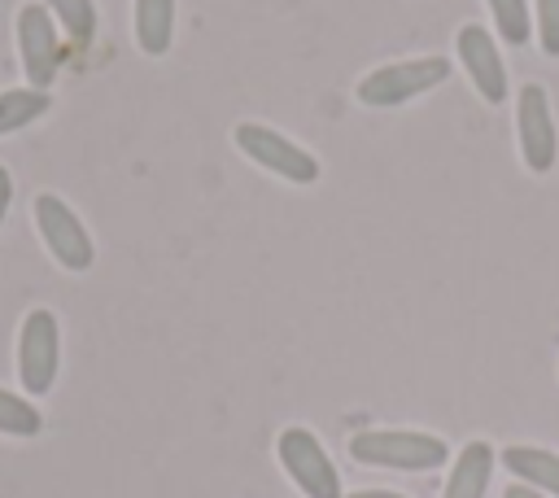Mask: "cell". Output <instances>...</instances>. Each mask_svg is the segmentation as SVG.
Masks as SVG:
<instances>
[{"instance_id":"5bb4252c","label":"cell","mask_w":559,"mask_h":498,"mask_svg":"<svg viewBox=\"0 0 559 498\" xmlns=\"http://www.w3.org/2000/svg\"><path fill=\"white\" fill-rule=\"evenodd\" d=\"M44 9L61 22V31L74 44H92V35H96V4L92 0H44Z\"/></svg>"},{"instance_id":"7c38bea8","label":"cell","mask_w":559,"mask_h":498,"mask_svg":"<svg viewBox=\"0 0 559 498\" xmlns=\"http://www.w3.org/2000/svg\"><path fill=\"white\" fill-rule=\"evenodd\" d=\"M175 39V0H135V44L144 57L170 52Z\"/></svg>"},{"instance_id":"e0dca14e","label":"cell","mask_w":559,"mask_h":498,"mask_svg":"<svg viewBox=\"0 0 559 498\" xmlns=\"http://www.w3.org/2000/svg\"><path fill=\"white\" fill-rule=\"evenodd\" d=\"M537 44L546 57H559V0H537Z\"/></svg>"},{"instance_id":"277c9868","label":"cell","mask_w":559,"mask_h":498,"mask_svg":"<svg viewBox=\"0 0 559 498\" xmlns=\"http://www.w3.org/2000/svg\"><path fill=\"white\" fill-rule=\"evenodd\" d=\"M61 367V328L52 310H31L17 332V380L31 398L48 393Z\"/></svg>"},{"instance_id":"2e32d148","label":"cell","mask_w":559,"mask_h":498,"mask_svg":"<svg viewBox=\"0 0 559 498\" xmlns=\"http://www.w3.org/2000/svg\"><path fill=\"white\" fill-rule=\"evenodd\" d=\"M485 4H489V13H493L498 35L520 48V44L528 39V4H524V0H485Z\"/></svg>"},{"instance_id":"8fae6325","label":"cell","mask_w":559,"mask_h":498,"mask_svg":"<svg viewBox=\"0 0 559 498\" xmlns=\"http://www.w3.org/2000/svg\"><path fill=\"white\" fill-rule=\"evenodd\" d=\"M507 472H515L520 485L542 489V494H559V454L542 450V446H507L502 450Z\"/></svg>"},{"instance_id":"30bf717a","label":"cell","mask_w":559,"mask_h":498,"mask_svg":"<svg viewBox=\"0 0 559 498\" xmlns=\"http://www.w3.org/2000/svg\"><path fill=\"white\" fill-rule=\"evenodd\" d=\"M489 476H493V450L489 441H467L450 467V481H445V494L441 498H485L489 489Z\"/></svg>"},{"instance_id":"5b68a950","label":"cell","mask_w":559,"mask_h":498,"mask_svg":"<svg viewBox=\"0 0 559 498\" xmlns=\"http://www.w3.org/2000/svg\"><path fill=\"white\" fill-rule=\"evenodd\" d=\"M275 454L306 498H341V476L310 428H284L275 441Z\"/></svg>"},{"instance_id":"9c48e42d","label":"cell","mask_w":559,"mask_h":498,"mask_svg":"<svg viewBox=\"0 0 559 498\" xmlns=\"http://www.w3.org/2000/svg\"><path fill=\"white\" fill-rule=\"evenodd\" d=\"M454 48H459V61H463L472 87H476L489 105L507 100V66H502V57H498L493 35H489L485 26H476V22H467V26L454 35Z\"/></svg>"},{"instance_id":"ffe728a7","label":"cell","mask_w":559,"mask_h":498,"mask_svg":"<svg viewBox=\"0 0 559 498\" xmlns=\"http://www.w3.org/2000/svg\"><path fill=\"white\" fill-rule=\"evenodd\" d=\"M349 498H402V494H389V489H362V494H349Z\"/></svg>"},{"instance_id":"7a4b0ae2","label":"cell","mask_w":559,"mask_h":498,"mask_svg":"<svg viewBox=\"0 0 559 498\" xmlns=\"http://www.w3.org/2000/svg\"><path fill=\"white\" fill-rule=\"evenodd\" d=\"M450 79V61L445 57H411V61H389L376 66L358 79V100L367 109H393L406 105L432 87H441Z\"/></svg>"},{"instance_id":"6da1fadb","label":"cell","mask_w":559,"mask_h":498,"mask_svg":"<svg viewBox=\"0 0 559 498\" xmlns=\"http://www.w3.org/2000/svg\"><path fill=\"white\" fill-rule=\"evenodd\" d=\"M349 454L367 467H402V472H428L450 459L445 441L432 432H411V428H371L349 437Z\"/></svg>"},{"instance_id":"ac0fdd59","label":"cell","mask_w":559,"mask_h":498,"mask_svg":"<svg viewBox=\"0 0 559 498\" xmlns=\"http://www.w3.org/2000/svg\"><path fill=\"white\" fill-rule=\"evenodd\" d=\"M9 197H13V179H9V170L0 166V227H4V214H9Z\"/></svg>"},{"instance_id":"8992f818","label":"cell","mask_w":559,"mask_h":498,"mask_svg":"<svg viewBox=\"0 0 559 498\" xmlns=\"http://www.w3.org/2000/svg\"><path fill=\"white\" fill-rule=\"evenodd\" d=\"M515 135H520V157L533 175H546L559 157V131L550 114V96L542 83H524L515 96Z\"/></svg>"},{"instance_id":"ba28073f","label":"cell","mask_w":559,"mask_h":498,"mask_svg":"<svg viewBox=\"0 0 559 498\" xmlns=\"http://www.w3.org/2000/svg\"><path fill=\"white\" fill-rule=\"evenodd\" d=\"M17 57L26 70V83L48 92L61 66V39L52 31V13L44 4H22L17 9Z\"/></svg>"},{"instance_id":"3957f363","label":"cell","mask_w":559,"mask_h":498,"mask_svg":"<svg viewBox=\"0 0 559 498\" xmlns=\"http://www.w3.org/2000/svg\"><path fill=\"white\" fill-rule=\"evenodd\" d=\"M231 140H236V149H240L249 162H258L262 170L288 179V183H314V179H319V162H314V153H306V149L293 144L288 135H280L275 127H262V122H236Z\"/></svg>"},{"instance_id":"9a60e30c","label":"cell","mask_w":559,"mask_h":498,"mask_svg":"<svg viewBox=\"0 0 559 498\" xmlns=\"http://www.w3.org/2000/svg\"><path fill=\"white\" fill-rule=\"evenodd\" d=\"M39 428H44V415L26 398L0 389V432H9V437H35Z\"/></svg>"},{"instance_id":"52a82bcc","label":"cell","mask_w":559,"mask_h":498,"mask_svg":"<svg viewBox=\"0 0 559 498\" xmlns=\"http://www.w3.org/2000/svg\"><path fill=\"white\" fill-rule=\"evenodd\" d=\"M35 227L48 245V253L66 266V271H87L96 249H92V236L87 227L79 223V214L57 197V192H39L35 197Z\"/></svg>"},{"instance_id":"d6986e66","label":"cell","mask_w":559,"mask_h":498,"mask_svg":"<svg viewBox=\"0 0 559 498\" xmlns=\"http://www.w3.org/2000/svg\"><path fill=\"white\" fill-rule=\"evenodd\" d=\"M502 498H546V494H542V489H528V485H507Z\"/></svg>"},{"instance_id":"4fadbf2b","label":"cell","mask_w":559,"mask_h":498,"mask_svg":"<svg viewBox=\"0 0 559 498\" xmlns=\"http://www.w3.org/2000/svg\"><path fill=\"white\" fill-rule=\"evenodd\" d=\"M48 105L52 100L39 87H9V92H0V135H13L22 127H31L35 118L48 114Z\"/></svg>"}]
</instances>
